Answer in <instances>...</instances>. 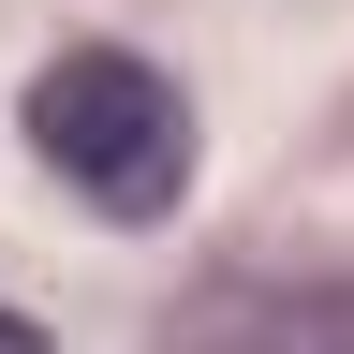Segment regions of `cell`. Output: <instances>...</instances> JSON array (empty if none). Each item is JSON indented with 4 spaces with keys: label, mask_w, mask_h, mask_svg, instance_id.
<instances>
[{
    "label": "cell",
    "mask_w": 354,
    "mask_h": 354,
    "mask_svg": "<svg viewBox=\"0 0 354 354\" xmlns=\"http://www.w3.org/2000/svg\"><path fill=\"white\" fill-rule=\"evenodd\" d=\"M30 162L59 177L74 207H104V221H162L192 192V104H177V74H148L133 44H59V59L30 74Z\"/></svg>",
    "instance_id": "obj_1"
},
{
    "label": "cell",
    "mask_w": 354,
    "mask_h": 354,
    "mask_svg": "<svg viewBox=\"0 0 354 354\" xmlns=\"http://www.w3.org/2000/svg\"><path fill=\"white\" fill-rule=\"evenodd\" d=\"M162 354H354V281H266L221 266L162 310Z\"/></svg>",
    "instance_id": "obj_2"
},
{
    "label": "cell",
    "mask_w": 354,
    "mask_h": 354,
    "mask_svg": "<svg viewBox=\"0 0 354 354\" xmlns=\"http://www.w3.org/2000/svg\"><path fill=\"white\" fill-rule=\"evenodd\" d=\"M0 354H59V339H44V325H30V310H0Z\"/></svg>",
    "instance_id": "obj_3"
}]
</instances>
